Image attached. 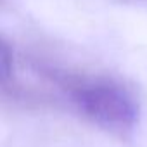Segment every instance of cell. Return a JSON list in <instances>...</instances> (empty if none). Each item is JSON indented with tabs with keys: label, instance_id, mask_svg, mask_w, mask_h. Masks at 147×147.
Listing matches in <instances>:
<instances>
[{
	"label": "cell",
	"instance_id": "6da1fadb",
	"mask_svg": "<svg viewBox=\"0 0 147 147\" xmlns=\"http://www.w3.org/2000/svg\"><path fill=\"white\" fill-rule=\"evenodd\" d=\"M38 69L80 114L100 128L125 133L137 125L138 100L125 83L104 75L75 73L54 66H38Z\"/></svg>",
	"mask_w": 147,
	"mask_h": 147
},
{
	"label": "cell",
	"instance_id": "7a4b0ae2",
	"mask_svg": "<svg viewBox=\"0 0 147 147\" xmlns=\"http://www.w3.org/2000/svg\"><path fill=\"white\" fill-rule=\"evenodd\" d=\"M0 94L12 97L21 94V87L16 82L14 47L4 36H0Z\"/></svg>",
	"mask_w": 147,
	"mask_h": 147
},
{
	"label": "cell",
	"instance_id": "3957f363",
	"mask_svg": "<svg viewBox=\"0 0 147 147\" xmlns=\"http://www.w3.org/2000/svg\"><path fill=\"white\" fill-rule=\"evenodd\" d=\"M2 2H4V0H0V4H2Z\"/></svg>",
	"mask_w": 147,
	"mask_h": 147
}]
</instances>
